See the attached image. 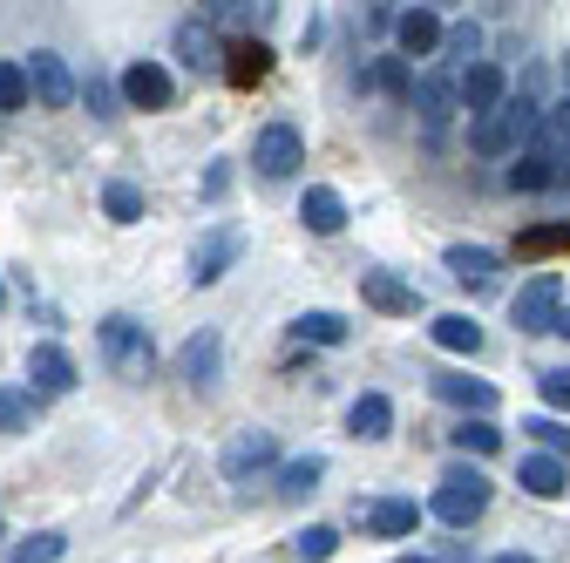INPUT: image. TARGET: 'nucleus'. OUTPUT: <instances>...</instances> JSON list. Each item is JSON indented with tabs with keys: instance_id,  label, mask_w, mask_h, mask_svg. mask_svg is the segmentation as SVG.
Returning a JSON list of instances; mask_svg holds the SVG:
<instances>
[{
	"instance_id": "412c9836",
	"label": "nucleus",
	"mask_w": 570,
	"mask_h": 563,
	"mask_svg": "<svg viewBox=\"0 0 570 563\" xmlns=\"http://www.w3.org/2000/svg\"><path fill=\"white\" fill-rule=\"evenodd\" d=\"M435 394L449 407H462V414H489L495 407V387L489 381H469V374H435Z\"/></svg>"
},
{
	"instance_id": "4be33fe9",
	"label": "nucleus",
	"mask_w": 570,
	"mask_h": 563,
	"mask_svg": "<svg viewBox=\"0 0 570 563\" xmlns=\"http://www.w3.org/2000/svg\"><path fill=\"white\" fill-rule=\"evenodd\" d=\"M346 428L361 435V442H381V435L394 428V407H387V394H361V401L346 407Z\"/></svg>"
},
{
	"instance_id": "0eeeda50",
	"label": "nucleus",
	"mask_w": 570,
	"mask_h": 563,
	"mask_svg": "<svg viewBox=\"0 0 570 563\" xmlns=\"http://www.w3.org/2000/svg\"><path fill=\"white\" fill-rule=\"evenodd\" d=\"M252 164H258L265 177H293V170L306 164V144H299V129H293V122H272V129H258V144H252Z\"/></svg>"
},
{
	"instance_id": "7c9ffc66",
	"label": "nucleus",
	"mask_w": 570,
	"mask_h": 563,
	"mask_svg": "<svg viewBox=\"0 0 570 563\" xmlns=\"http://www.w3.org/2000/svg\"><path fill=\"white\" fill-rule=\"evenodd\" d=\"M0 109H28V68L21 61H0Z\"/></svg>"
},
{
	"instance_id": "79ce46f5",
	"label": "nucleus",
	"mask_w": 570,
	"mask_h": 563,
	"mask_svg": "<svg viewBox=\"0 0 570 563\" xmlns=\"http://www.w3.org/2000/svg\"><path fill=\"white\" fill-rule=\"evenodd\" d=\"M394 563H428V556H394Z\"/></svg>"
},
{
	"instance_id": "cd10ccee",
	"label": "nucleus",
	"mask_w": 570,
	"mask_h": 563,
	"mask_svg": "<svg viewBox=\"0 0 570 563\" xmlns=\"http://www.w3.org/2000/svg\"><path fill=\"white\" fill-rule=\"evenodd\" d=\"M293 333L313 339V346H340V339H346V319H340V313H299Z\"/></svg>"
},
{
	"instance_id": "ea45409f",
	"label": "nucleus",
	"mask_w": 570,
	"mask_h": 563,
	"mask_svg": "<svg viewBox=\"0 0 570 563\" xmlns=\"http://www.w3.org/2000/svg\"><path fill=\"white\" fill-rule=\"evenodd\" d=\"M489 563H537V556H523V550H510V556H489Z\"/></svg>"
},
{
	"instance_id": "aec40b11",
	"label": "nucleus",
	"mask_w": 570,
	"mask_h": 563,
	"mask_svg": "<svg viewBox=\"0 0 570 563\" xmlns=\"http://www.w3.org/2000/svg\"><path fill=\"white\" fill-rule=\"evenodd\" d=\"M394 41H401V55H435V48H442V21L428 14V8H407V14L394 21Z\"/></svg>"
},
{
	"instance_id": "a211bd4d",
	"label": "nucleus",
	"mask_w": 570,
	"mask_h": 563,
	"mask_svg": "<svg viewBox=\"0 0 570 563\" xmlns=\"http://www.w3.org/2000/svg\"><path fill=\"white\" fill-rule=\"evenodd\" d=\"M361 299H367L374 313H414V306H421L414 286H407V278H394V271H361Z\"/></svg>"
},
{
	"instance_id": "c85d7f7f",
	"label": "nucleus",
	"mask_w": 570,
	"mask_h": 563,
	"mask_svg": "<svg viewBox=\"0 0 570 563\" xmlns=\"http://www.w3.org/2000/svg\"><path fill=\"white\" fill-rule=\"evenodd\" d=\"M102 210H109L116 225H142V190L136 184H109L102 190Z\"/></svg>"
},
{
	"instance_id": "f3484780",
	"label": "nucleus",
	"mask_w": 570,
	"mask_h": 563,
	"mask_svg": "<svg viewBox=\"0 0 570 563\" xmlns=\"http://www.w3.org/2000/svg\"><path fill=\"white\" fill-rule=\"evenodd\" d=\"M299 218H306V231H313V238H333V231H346V204H340V190L313 184V190L299 197Z\"/></svg>"
},
{
	"instance_id": "f704fd0d",
	"label": "nucleus",
	"mask_w": 570,
	"mask_h": 563,
	"mask_svg": "<svg viewBox=\"0 0 570 563\" xmlns=\"http://www.w3.org/2000/svg\"><path fill=\"white\" fill-rule=\"evenodd\" d=\"M543 401H550L557 414H570V367H550V374H543Z\"/></svg>"
},
{
	"instance_id": "423d86ee",
	"label": "nucleus",
	"mask_w": 570,
	"mask_h": 563,
	"mask_svg": "<svg viewBox=\"0 0 570 563\" xmlns=\"http://www.w3.org/2000/svg\"><path fill=\"white\" fill-rule=\"evenodd\" d=\"M21 68H28V102H41V109H68V102H76V76L61 68V55L35 48Z\"/></svg>"
},
{
	"instance_id": "4468645a",
	"label": "nucleus",
	"mask_w": 570,
	"mask_h": 563,
	"mask_svg": "<svg viewBox=\"0 0 570 563\" xmlns=\"http://www.w3.org/2000/svg\"><path fill=\"white\" fill-rule=\"evenodd\" d=\"M28 381L41 387V394H68V387H76V360H68L61 354V346H28Z\"/></svg>"
},
{
	"instance_id": "2f4dec72",
	"label": "nucleus",
	"mask_w": 570,
	"mask_h": 563,
	"mask_svg": "<svg viewBox=\"0 0 570 563\" xmlns=\"http://www.w3.org/2000/svg\"><path fill=\"white\" fill-rule=\"evenodd\" d=\"M523 258H543V251H570V225H543V231H523L517 245Z\"/></svg>"
},
{
	"instance_id": "f257e3e1",
	"label": "nucleus",
	"mask_w": 570,
	"mask_h": 563,
	"mask_svg": "<svg viewBox=\"0 0 570 563\" xmlns=\"http://www.w3.org/2000/svg\"><path fill=\"white\" fill-rule=\"evenodd\" d=\"M537 102L530 96H503L495 109H482L475 116V129H469V150L475 157H510V150H523L530 144V129H537Z\"/></svg>"
},
{
	"instance_id": "ddd939ff",
	"label": "nucleus",
	"mask_w": 570,
	"mask_h": 563,
	"mask_svg": "<svg viewBox=\"0 0 570 563\" xmlns=\"http://www.w3.org/2000/svg\"><path fill=\"white\" fill-rule=\"evenodd\" d=\"M517 482L530 488V496H537V503H557V496H563V488H570V475H563V455H543V448L517 462Z\"/></svg>"
},
{
	"instance_id": "393cba45",
	"label": "nucleus",
	"mask_w": 570,
	"mask_h": 563,
	"mask_svg": "<svg viewBox=\"0 0 570 563\" xmlns=\"http://www.w3.org/2000/svg\"><path fill=\"white\" fill-rule=\"evenodd\" d=\"M435 346H449V354H475V346H482V326H475L469 313H442V319H435Z\"/></svg>"
},
{
	"instance_id": "6e6552de",
	"label": "nucleus",
	"mask_w": 570,
	"mask_h": 563,
	"mask_svg": "<svg viewBox=\"0 0 570 563\" xmlns=\"http://www.w3.org/2000/svg\"><path fill=\"white\" fill-rule=\"evenodd\" d=\"M170 96H177L170 68H157V61L122 68V102H129V109H170Z\"/></svg>"
},
{
	"instance_id": "bb28decb",
	"label": "nucleus",
	"mask_w": 570,
	"mask_h": 563,
	"mask_svg": "<svg viewBox=\"0 0 570 563\" xmlns=\"http://www.w3.org/2000/svg\"><path fill=\"white\" fill-rule=\"evenodd\" d=\"M61 556H68V536H61V530H35V536L14 543L8 563H61Z\"/></svg>"
},
{
	"instance_id": "4c0bfd02",
	"label": "nucleus",
	"mask_w": 570,
	"mask_h": 563,
	"mask_svg": "<svg viewBox=\"0 0 570 563\" xmlns=\"http://www.w3.org/2000/svg\"><path fill=\"white\" fill-rule=\"evenodd\" d=\"M442 41H449V48H455V55H475V41H482V34H475V28H449V34H442Z\"/></svg>"
},
{
	"instance_id": "20e7f679",
	"label": "nucleus",
	"mask_w": 570,
	"mask_h": 563,
	"mask_svg": "<svg viewBox=\"0 0 570 563\" xmlns=\"http://www.w3.org/2000/svg\"><path fill=\"white\" fill-rule=\"evenodd\" d=\"M272 462H278V435L238 428V435L225 442V455H218V475H225V482H252V475H265Z\"/></svg>"
},
{
	"instance_id": "5701e85b",
	"label": "nucleus",
	"mask_w": 570,
	"mask_h": 563,
	"mask_svg": "<svg viewBox=\"0 0 570 563\" xmlns=\"http://www.w3.org/2000/svg\"><path fill=\"white\" fill-rule=\"evenodd\" d=\"M320 475H326V462H320V455H299V462H285V468H278V496H285V503L313 496V488H320Z\"/></svg>"
},
{
	"instance_id": "f8f14e48",
	"label": "nucleus",
	"mask_w": 570,
	"mask_h": 563,
	"mask_svg": "<svg viewBox=\"0 0 570 563\" xmlns=\"http://www.w3.org/2000/svg\"><path fill=\"white\" fill-rule=\"evenodd\" d=\"M177 55H184V68H197V76H225V48H218V34H210V21H184L177 28Z\"/></svg>"
},
{
	"instance_id": "e433bc0d",
	"label": "nucleus",
	"mask_w": 570,
	"mask_h": 563,
	"mask_svg": "<svg viewBox=\"0 0 570 563\" xmlns=\"http://www.w3.org/2000/svg\"><path fill=\"white\" fill-rule=\"evenodd\" d=\"M218 21H252V0H204Z\"/></svg>"
},
{
	"instance_id": "9d476101",
	"label": "nucleus",
	"mask_w": 570,
	"mask_h": 563,
	"mask_svg": "<svg viewBox=\"0 0 570 563\" xmlns=\"http://www.w3.org/2000/svg\"><path fill=\"white\" fill-rule=\"evenodd\" d=\"M238 231L232 225H218V231H210V238H197V251H190V278H197V286H218V278L232 271V258H238Z\"/></svg>"
},
{
	"instance_id": "1a4fd4ad",
	"label": "nucleus",
	"mask_w": 570,
	"mask_h": 563,
	"mask_svg": "<svg viewBox=\"0 0 570 563\" xmlns=\"http://www.w3.org/2000/svg\"><path fill=\"white\" fill-rule=\"evenodd\" d=\"M503 96H510V82H503V68H495V61H469V68H462V82H455V102H462L469 116L495 109Z\"/></svg>"
},
{
	"instance_id": "9b49d317",
	"label": "nucleus",
	"mask_w": 570,
	"mask_h": 563,
	"mask_svg": "<svg viewBox=\"0 0 570 563\" xmlns=\"http://www.w3.org/2000/svg\"><path fill=\"white\" fill-rule=\"evenodd\" d=\"M407 102L421 109V122H428V136H442V129H449V116L462 109V102H455V82H449V76H421V82L407 89Z\"/></svg>"
},
{
	"instance_id": "58836bf2",
	"label": "nucleus",
	"mask_w": 570,
	"mask_h": 563,
	"mask_svg": "<svg viewBox=\"0 0 570 563\" xmlns=\"http://www.w3.org/2000/svg\"><path fill=\"white\" fill-rule=\"evenodd\" d=\"M89 109H96V116H116V109H109V82H89Z\"/></svg>"
},
{
	"instance_id": "72a5a7b5",
	"label": "nucleus",
	"mask_w": 570,
	"mask_h": 563,
	"mask_svg": "<svg viewBox=\"0 0 570 563\" xmlns=\"http://www.w3.org/2000/svg\"><path fill=\"white\" fill-rule=\"evenodd\" d=\"M523 435H537V442H543V455H570V428H563V421H530Z\"/></svg>"
},
{
	"instance_id": "dca6fc26",
	"label": "nucleus",
	"mask_w": 570,
	"mask_h": 563,
	"mask_svg": "<svg viewBox=\"0 0 570 563\" xmlns=\"http://www.w3.org/2000/svg\"><path fill=\"white\" fill-rule=\"evenodd\" d=\"M218 354H225V346H218V333H190L184 339V354H177V367H184V381L190 387H210V381H218Z\"/></svg>"
},
{
	"instance_id": "c9c22d12",
	"label": "nucleus",
	"mask_w": 570,
	"mask_h": 563,
	"mask_svg": "<svg viewBox=\"0 0 570 563\" xmlns=\"http://www.w3.org/2000/svg\"><path fill=\"white\" fill-rule=\"evenodd\" d=\"M367 82H381L387 96H407V89H414V82H407V68H401V61H387V68H381V76H367Z\"/></svg>"
},
{
	"instance_id": "a19ab883",
	"label": "nucleus",
	"mask_w": 570,
	"mask_h": 563,
	"mask_svg": "<svg viewBox=\"0 0 570 563\" xmlns=\"http://www.w3.org/2000/svg\"><path fill=\"white\" fill-rule=\"evenodd\" d=\"M557 333H563V339H570V306H563V313H557Z\"/></svg>"
},
{
	"instance_id": "6ab92c4d",
	"label": "nucleus",
	"mask_w": 570,
	"mask_h": 563,
	"mask_svg": "<svg viewBox=\"0 0 570 563\" xmlns=\"http://www.w3.org/2000/svg\"><path fill=\"white\" fill-rule=\"evenodd\" d=\"M265 76H272V48H265V41H232V48H225V82L252 89V82H265Z\"/></svg>"
},
{
	"instance_id": "a878e982",
	"label": "nucleus",
	"mask_w": 570,
	"mask_h": 563,
	"mask_svg": "<svg viewBox=\"0 0 570 563\" xmlns=\"http://www.w3.org/2000/svg\"><path fill=\"white\" fill-rule=\"evenodd\" d=\"M455 448L462 455H495V448H503V428H495L489 414H469L462 428H455Z\"/></svg>"
},
{
	"instance_id": "39448f33",
	"label": "nucleus",
	"mask_w": 570,
	"mask_h": 563,
	"mask_svg": "<svg viewBox=\"0 0 570 563\" xmlns=\"http://www.w3.org/2000/svg\"><path fill=\"white\" fill-rule=\"evenodd\" d=\"M510 313H517V326H523V333H557V313H563V278H557V271H537L530 286L517 293V306H510Z\"/></svg>"
},
{
	"instance_id": "c756f323",
	"label": "nucleus",
	"mask_w": 570,
	"mask_h": 563,
	"mask_svg": "<svg viewBox=\"0 0 570 563\" xmlns=\"http://www.w3.org/2000/svg\"><path fill=\"white\" fill-rule=\"evenodd\" d=\"M293 550H299L306 563H326V556L340 550V530H326V523H313V530H299V536H293Z\"/></svg>"
},
{
	"instance_id": "7ed1b4c3",
	"label": "nucleus",
	"mask_w": 570,
	"mask_h": 563,
	"mask_svg": "<svg viewBox=\"0 0 570 563\" xmlns=\"http://www.w3.org/2000/svg\"><path fill=\"white\" fill-rule=\"evenodd\" d=\"M482 510H489V475H482V468H449L442 488H435V516H442L449 530H469Z\"/></svg>"
},
{
	"instance_id": "473e14b6",
	"label": "nucleus",
	"mask_w": 570,
	"mask_h": 563,
	"mask_svg": "<svg viewBox=\"0 0 570 563\" xmlns=\"http://www.w3.org/2000/svg\"><path fill=\"white\" fill-rule=\"evenodd\" d=\"M14 428H28V394L0 387V435H14Z\"/></svg>"
},
{
	"instance_id": "f03ea898",
	"label": "nucleus",
	"mask_w": 570,
	"mask_h": 563,
	"mask_svg": "<svg viewBox=\"0 0 570 563\" xmlns=\"http://www.w3.org/2000/svg\"><path fill=\"white\" fill-rule=\"evenodd\" d=\"M96 339H102V360L122 374V381H142L157 367V346H150V326L142 319H129V313H109L102 326H96Z\"/></svg>"
},
{
	"instance_id": "2eb2a0df",
	"label": "nucleus",
	"mask_w": 570,
	"mask_h": 563,
	"mask_svg": "<svg viewBox=\"0 0 570 563\" xmlns=\"http://www.w3.org/2000/svg\"><path fill=\"white\" fill-rule=\"evenodd\" d=\"M353 523H361L367 536H414V503H401V496H387V503H367V510H353Z\"/></svg>"
},
{
	"instance_id": "b1692460",
	"label": "nucleus",
	"mask_w": 570,
	"mask_h": 563,
	"mask_svg": "<svg viewBox=\"0 0 570 563\" xmlns=\"http://www.w3.org/2000/svg\"><path fill=\"white\" fill-rule=\"evenodd\" d=\"M449 271L462 278V286H489V278H495V251H482V245H455V251H449Z\"/></svg>"
}]
</instances>
